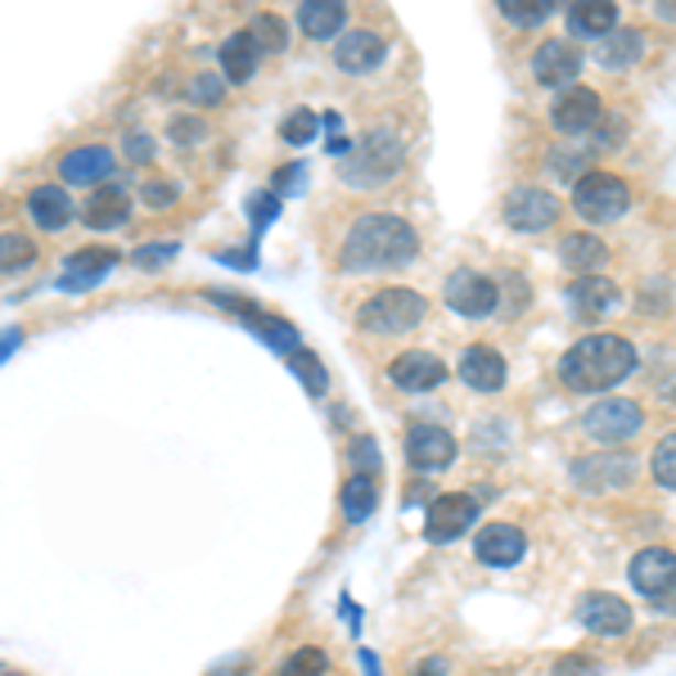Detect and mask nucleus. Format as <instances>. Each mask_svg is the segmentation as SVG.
Here are the masks:
<instances>
[{
  "instance_id": "obj_52",
  "label": "nucleus",
  "mask_w": 676,
  "mask_h": 676,
  "mask_svg": "<svg viewBox=\"0 0 676 676\" xmlns=\"http://www.w3.org/2000/svg\"><path fill=\"white\" fill-rule=\"evenodd\" d=\"M338 609H344V613H348V626H352V632H361V609H357V604H352L348 596H344V600H338Z\"/></svg>"
},
{
  "instance_id": "obj_10",
  "label": "nucleus",
  "mask_w": 676,
  "mask_h": 676,
  "mask_svg": "<svg viewBox=\"0 0 676 676\" xmlns=\"http://www.w3.org/2000/svg\"><path fill=\"white\" fill-rule=\"evenodd\" d=\"M559 221V199L546 185H514L505 195V226H514L519 235H542Z\"/></svg>"
},
{
  "instance_id": "obj_46",
  "label": "nucleus",
  "mask_w": 676,
  "mask_h": 676,
  "mask_svg": "<svg viewBox=\"0 0 676 676\" xmlns=\"http://www.w3.org/2000/svg\"><path fill=\"white\" fill-rule=\"evenodd\" d=\"M600 672H604V667H600V663H587L582 654H564V658L555 663L550 676H600Z\"/></svg>"
},
{
  "instance_id": "obj_38",
  "label": "nucleus",
  "mask_w": 676,
  "mask_h": 676,
  "mask_svg": "<svg viewBox=\"0 0 676 676\" xmlns=\"http://www.w3.org/2000/svg\"><path fill=\"white\" fill-rule=\"evenodd\" d=\"M316 131H320V118L312 113V109H294L284 122H280V135L294 144V150H303V144H312L316 140Z\"/></svg>"
},
{
  "instance_id": "obj_26",
  "label": "nucleus",
  "mask_w": 676,
  "mask_h": 676,
  "mask_svg": "<svg viewBox=\"0 0 676 676\" xmlns=\"http://www.w3.org/2000/svg\"><path fill=\"white\" fill-rule=\"evenodd\" d=\"M618 298H622L618 284L604 280V275H577L573 288H568V303L582 312V316H604V312L618 307Z\"/></svg>"
},
{
  "instance_id": "obj_35",
  "label": "nucleus",
  "mask_w": 676,
  "mask_h": 676,
  "mask_svg": "<svg viewBox=\"0 0 676 676\" xmlns=\"http://www.w3.org/2000/svg\"><path fill=\"white\" fill-rule=\"evenodd\" d=\"M501 14L519 28H542L555 14V6L550 0H501Z\"/></svg>"
},
{
  "instance_id": "obj_50",
  "label": "nucleus",
  "mask_w": 676,
  "mask_h": 676,
  "mask_svg": "<svg viewBox=\"0 0 676 676\" xmlns=\"http://www.w3.org/2000/svg\"><path fill=\"white\" fill-rule=\"evenodd\" d=\"M19 344H23V334H19V329H6V334H0V366H6V361L19 352Z\"/></svg>"
},
{
  "instance_id": "obj_11",
  "label": "nucleus",
  "mask_w": 676,
  "mask_h": 676,
  "mask_svg": "<svg viewBox=\"0 0 676 676\" xmlns=\"http://www.w3.org/2000/svg\"><path fill=\"white\" fill-rule=\"evenodd\" d=\"M473 523H478V501L469 492H443V497H433V505H428L424 537H428V546H447V542L465 537Z\"/></svg>"
},
{
  "instance_id": "obj_22",
  "label": "nucleus",
  "mask_w": 676,
  "mask_h": 676,
  "mask_svg": "<svg viewBox=\"0 0 676 676\" xmlns=\"http://www.w3.org/2000/svg\"><path fill=\"white\" fill-rule=\"evenodd\" d=\"M113 172V150L109 144H81V150H68L59 159V176L68 185H95Z\"/></svg>"
},
{
  "instance_id": "obj_53",
  "label": "nucleus",
  "mask_w": 676,
  "mask_h": 676,
  "mask_svg": "<svg viewBox=\"0 0 676 676\" xmlns=\"http://www.w3.org/2000/svg\"><path fill=\"white\" fill-rule=\"evenodd\" d=\"M443 672H447V667H443V663H438V658H428V663H424V667H419V676H443Z\"/></svg>"
},
{
  "instance_id": "obj_36",
  "label": "nucleus",
  "mask_w": 676,
  "mask_h": 676,
  "mask_svg": "<svg viewBox=\"0 0 676 676\" xmlns=\"http://www.w3.org/2000/svg\"><path fill=\"white\" fill-rule=\"evenodd\" d=\"M325 667H329V654L320 645H303V650L288 654V663L275 676H325Z\"/></svg>"
},
{
  "instance_id": "obj_2",
  "label": "nucleus",
  "mask_w": 676,
  "mask_h": 676,
  "mask_svg": "<svg viewBox=\"0 0 676 676\" xmlns=\"http://www.w3.org/2000/svg\"><path fill=\"white\" fill-rule=\"evenodd\" d=\"M641 366L622 334H587L559 357V383L568 393H609Z\"/></svg>"
},
{
  "instance_id": "obj_31",
  "label": "nucleus",
  "mask_w": 676,
  "mask_h": 676,
  "mask_svg": "<svg viewBox=\"0 0 676 676\" xmlns=\"http://www.w3.org/2000/svg\"><path fill=\"white\" fill-rule=\"evenodd\" d=\"M645 55V32L641 28H613L604 41H600V64L604 68H626Z\"/></svg>"
},
{
  "instance_id": "obj_8",
  "label": "nucleus",
  "mask_w": 676,
  "mask_h": 676,
  "mask_svg": "<svg viewBox=\"0 0 676 676\" xmlns=\"http://www.w3.org/2000/svg\"><path fill=\"white\" fill-rule=\"evenodd\" d=\"M443 303H447L456 316L478 320V316H492V312H497L501 288H497V280H488L482 271L460 266V271H451L447 284H443Z\"/></svg>"
},
{
  "instance_id": "obj_4",
  "label": "nucleus",
  "mask_w": 676,
  "mask_h": 676,
  "mask_svg": "<svg viewBox=\"0 0 676 676\" xmlns=\"http://www.w3.org/2000/svg\"><path fill=\"white\" fill-rule=\"evenodd\" d=\"M573 208L591 226H613L626 208H632V185L613 172H587L573 185Z\"/></svg>"
},
{
  "instance_id": "obj_41",
  "label": "nucleus",
  "mask_w": 676,
  "mask_h": 676,
  "mask_svg": "<svg viewBox=\"0 0 676 676\" xmlns=\"http://www.w3.org/2000/svg\"><path fill=\"white\" fill-rule=\"evenodd\" d=\"M249 217H253V249H258V235L280 217V195H271V189L253 195V199H249Z\"/></svg>"
},
{
  "instance_id": "obj_37",
  "label": "nucleus",
  "mask_w": 676,
  "mask_h": 676,
  "mask_svg": "<svg viewBox=\"0 0 676 676\" xmlns=\"http://www.w3.org/2000/svg\"><path fill=\"white\" fill-rule=\"evenodd\" d=\"M650 473H654L658 488L676 492V433H667V438L654 447V456H650Z\"/></svg>"
},
{
  "instance_id": "obj_28",
  "label": "nucleus",
  "mask_w": 676,
  "mask_h": 676,
  "mask_svg": "<svg viewBox=\"0 0 676 676\" xmlns=\"http://www.w3.org/2000/svg\"><path fill=\"white\" fill-rule=\"evenodd\" d=\"M568 28H573L577 36L604 41V36L618 28V6H613V0H577V6L568 10Z\"/></svg>"
},
{
  "instance_id": "obj_1",
  "label": "nucleus",
  "mask_w": 676,
  "mask_h": 676,
  "mask_svg": "<svg viewBox=\"0 0 676 676\" xmlns=\"http://www.w3.org/2000/svg\"><path fill=\"white\" fill-rule=\"evenodd\" d=\"M415 258H419V235L397 212H366V217H357L352 230L344 235V249H338L344 271H357V275L397 271V266H411Z\"/></svg>"
},
{
  "instance_id": "obj_23",
  "label": "nucleus",
  "mask_w": 676,
  "mask_h": 676,
  "mask_svg": "<svg viewBox=\"0 0 676 676\" xmlns=\"http://www.w3.org/2000/svg\"><path fill=\"white\" fill-rule=\"evenodd\" d=\"M28 217L41 230H64L73 221V195L64 185H36L28 195Z\"/></svg>"
},
{
  "instance_id": "obj_44",
  "label": "nucleus",
  "mask_w": 676,
  "mask_h": 676,
  "mask_svg": "<svg viewBox=\"0 0 676 676\" xmlns=\"http://www.w3.org/2000/svg\"><path fill=\"white\" fill-rule=\"evenodd\" d=\"M127 159L131 163H154V135L150 131H127Z\"/></svg>"
},
{
  "instance_id": "obj_33",
  "label": "nucleus",
  "mask_w": 676,
  "mask_h": 676,
  "mask_svg": "<svg viewBox=\"0 0 676 676\" xmlns=\"http://www.w3.org/2000/svg\"><path fill=\"white\" fill-rule=\"evenodd\" d=\"M244 32H249V41L258 45V55H262V51H284V45H288V23H284L280 14H253V23H249Z\"/></svg>"
},
{
  "instance_id": "obj_9",
  "label": "nucleus",
  "mask_w": 676,
  "mask_h": 676,
  "mask_svg": "<svg viewBox=\"0 0 676 676\" xmlns=\"http://www.w3.org/2000/svg\"><path fill=\"white\" fill-rule=\"evenodd\" d=\"M636 456L626 451H600V456H582L573 465V488L582 492H622L636 482Z\"/></svg>"
},
{
  "instance_id": "obj_47",
  "label": "nucleus",
  "mask_w": 676,
  "mask_h": 676,
  "mask_svg": "<svg viewBox=\"0 0 676 676\" xmlns=\"http://www.w3.org/2000/svg\"><path fill=\"white\" fill-rule=\"evenodd\" d=\"M204 131H208V127H204L199 118H176V122H172V140L181 144V150H185V144H195V140H204Z\"/></svg>"
},
{
  "instance_id": "obj_29",
  "label": "nucleus",
  "mask_w": 676,
  "mask_h": 676,
  "mask_svg": "<svg viewBox=\"0 0 676 676\" xmlns=\"http://www.w3.org/2000/svg\"><path fill=\"white\" fill-rule=\"evenodd\" d=\"M131 221V204H127V189L109 185V189H95L90 204H86V226L95 230H118Z\"/></svg>"
},
{
  "instance_id": "obj_7",
  "label": "nucleus",
  "mask_w": 676,
  "mask_h": 676,
  "mask_svg": "<svg viewBox=\"0 0 676 676\" xmlns=\"http://www.w3.org/2000/svg\"><path fill=\"white\" fill-rule=\"evenodd\" d=\"M217 307H226V312H235L239 320H244L266 348H275V352H298L303 344H298V329H294V320H284V316H271V312H262V307H253V303H244V298H235L230 288H212L208 294Z\"/></svg>"
},
{
  "instance_id": "obj_15",
  "label": "nucleus",
  "mask_w": 676,
  "mask_h": 676,
  "mask_svg": "<svg viewBox=\"0 0 676 676\" xmlns=\"http://www.w3.org/2000/svg\"><path fill=\"white\" fill-rule=\"evenodd\" d=\"M473 555L488 568H514L527 555V533L514 523H482L473 533Z\"/></svg>"
},
{
  "instance_id": "obj_18",
  "label": "nucleus",
  "mask_w": 676,
  "mask_h": 676,
  "mask_svg": "<svg viewBox=\"0 0 676 676\" xmlns=\"http://www.w3.org/2000/svg\"><path fill=\"white\" fill-rule=\"evenodd\" d=\"M577 73H582V51H577L573 41L564 36H550L537 45V55H533V77L542 86H573Z\"/></svg>"
},
{
  "instance_id": "obj_5",
  "label": "nucleus",
  "mask_w": 676,
  "mask_h": 676,
  "mask_svg": "<svg viewBox=\"0 0 676 676\" xmlns=\"http://www.w3.org/2000/svg\"><path fill=\"white\" fill-rule=\"evenodd\" d=\"M402 167V140L393 135V131H370L366 140H361V154L357 159H344V181H352V185H361V189H374V185H383L393 172Z\"/></svg>"
},
{
  "instance_id": "obj_32",
  "label": "nucleus",
  "mask_w": 676,
  "mask_h": 676,
  "mask_svg": "<svg viewBox=\"0 0 676 676\" xmlns=\"http://www.w3.org/2000/svg\"><path fill=\"white\" fill-rule=\"evenodd\" d=\"M288 370H294V374L303 379V389H307L312 397H325V389H329V374H325V366H320V357H316L312 348L288 352Z\"/></svg>"
},
{
  "instance_id": "obj_13",
  "label": "nucleus",
  "mask_w": 676,
  "mask_h": 676,
  "mask_svg": "<svg viewBox=\"0 0 676 676\" xmlns=\"http://www.w3.org/2000/svg\"><path fill=\"white\" fill-rule=\"evenodd\" d=\"M406 460L419 473H443L456 460V438L443 424H411L406 428Z\"/></svg>"
},
{
  "instance_id": "obj_39",
  "label": "nucleus",
  "mask_w": 676,
  "mask_h": 676,
  "mask_svg": "<svg viewBox=\"0 0 676 676\" xmlns=\"http://www.w3.org/2000/svg\"><path fill=\"white\" fill-rule=\"evenodd\" d=\"M36 258V244L28 235H0V271H23Z\"/></svg>"
},
{
  "instance_id": "obj_12",
  "label": "nucleus",
  "mask_w": 676,
  "mask_h": 676,
  "mask_svg": "<svg viewBox=\"0 0 676 676\" xmlns=\"http://www.w3.org/2000/svg\"><path fill=\"white\" fill-rule=\"evenodd\" d=\"M577 622H582L591 636L613 641V636L632 632L636 618H632V604H626L622 596H613V591H587L582 600H577Z\"/></svg>"
},
{
  "instance_id": "obj_49",
  "label": "nucleus",
  "mask_w": 676,
  "mask_h": 676,
  "mask_svg": "<svg viewBox=\"0 0 676 676\" xmlns=\"http://www.w3.org/2000/svg\"><path fill=\"white\" fill-rule=\"evenodd\" d=\"M221 262L226 266H239V271H253L258 266V249H226Z\"/></svg>"
},
{
  "instance_id": "obj_48",
  "label": "nucleus",
  "mask_w": 676,
  "mask_h": 676,
  "mask_svg": "<svg viewBox=\"0 0 676 676\" xmlns=\"http://www.w3.org/2000/svg\"><path fill=\"white\" fill-rule=\"evenodd\" d=\"M307 176V167L303 163H294V167H284V172H275V195H298V181Z\"/></svg>"
},
{
  "instance_id": "obj_30",
  "label": "nucleus",
  "mask_w": 676,
  "mask_h": 676,
  "mask_svg": "<svg viewBox=\"0 0 676 676\" xmlns=\"http://www.w3.org/2000/svg\"><path fill=\"white\" fill-rule=\"evenodd\" d=\"M338 505H344L348 523H366L379 510V478L374 473H352L344 482V492H338Z\"/></svg>"
},
{
  "instance_id": "obj_34",
  "label": "nucleus",
  "mask_w": 676,
  "mask_h": 676,
  "mask_svg": "<svg viewBox=\"0 0 676 676\" xmlns=\"http://www.w3.org/2000/svg\"><path fill=\"white\" fill-rule=\"evenodd\" d=\"M596 150H577V144H559V150H550V172L568 185H577L587 176V163H591Z\"/></svg>"
},
{
  "instance_id": "obj_43",
  "label": "nucleus",
  "mask_w": 676,
  "mask_h": 676,
  "mask_svg": "<svg viewBox=\"0 0 676 676\" xmlns=\"http://www.w3.org/2000/svg\"><path fill=\"white\" fill-rule=\"evenodd\" d=\"M221 95H226V86H221L212 73H199L195 81L185 86V100H189V105H221Z\"/></svg>"
},
{
  "instance_id": "obj_6",
  "label": "nucleus",
  "mask_w": 676,
  "mask_h": 676,
  "mask_svg": "<svg viewBox=\"0 0 676 676\" xmlns=\"http://www.w3.org/2000/svg\"><path fill=\"white\" fill-rule=\"evenodd\" d=\"M582 428H587V438L613 451V447H626L645 428V411L632 397H604L582 415Z\"/></svg>"
},
{
  "instance_id": "obj_19",
  "label": "nucleus",
  "mask_w": 676,
  "mask_h": 676,
  "mask_svg": "<svg viewBox=\"0 0 676 676\" xmlns=\"http://www.w3.org/2000/svg\"><path fill=\"white\" fill-rule=\"evenodd\" d=\"M389 379L397 383L402 393H428V389H438V383L447 379V366L433 357V352H419V348H411V352H402V357H393V366H389Z\"/></svg>"
},
{
  "instance_id": "obj_45",
  "label": "nucleus",
  "mask_w": 676,
  "mask_h": 676,
  "mask_svg": "<svg viewBox=\"0 0 676 676\" xmlns=\"http://www.w3.org/2000/svg\"><path fill=\"white\" fill-rule=\"evenodd\" d=\"M352 465L361 469V473H379V447H374V438H366V433H361V438L352 443Z\"/></svg>"
},
{
  "instance_id": "obj_21",
  "label": "nucleus",
  "mask_w": 676,
  "mask_h": 676,
  "mask_svg": "<svg viewBox=\"0 0 676 676\" xmlns=\"http://www.w3.org/2000/svg\"><path fill=\"white\" fill-rule=\"evenodd\" d=\"M505 357L497 352V348H488V344H473V348H465L460 352V379L469 383L473 393H497V389H505Z\"/></svg>"
},
{
  "instance_id": "obj_42",
  "label": "nucleus",
  "mask_w": 676,
  "mask_h": 676,
  "mask_svg": "<svg viewBox=\"0 0 676 676\" xmlns=\"http://www.w3.org/2000/svg\"><path fill=\"white\" fill-rule=\"evenodd\" d=\"M140 199L150 204V208H172V204L181 199V185L167 181V176H154V181H144V185H140Z\"/></svg>"
},
{
  "instance_id": "obj_3",
  "label": "nucleus",
  "mask_w": 676,
  "mask_h": 676,
  "mask_svg": "<svg viewBox=\"0 0 676 676\" xmlns=\"http://www.w3.org/2000/svg\"><path fill=\"white\" fill-rule=\"evenodd\" d=\"M428 303L424 294L406 284H393V288H379V294L357 312V329L366 334H411L419 320H424Z\"/></svg>"
},
{
  "instance_id": "obj_27",
  "label": "nucleus",
  "mask_w": 676,
  "mask_h": 676,
  "mask_svg": "<svg viewBox=\"0 0 676 676\" xmlns=\"http://www.w3.org/2000/svg\"><path fill=\"white\" fill-rule=\"evenodd\" d=\"M217 59H221V77L239 86V81H253L262 55H258V45L249 41V32H230V36L221 41V55H217Z\"/></svg>"
},
{
  "instance_id": "obj_14",
  "label": "nucleus",
  "mask_w": 676,
  "mask_h": 676,
  "mask_svg": "<svg viewBox=\"0 0 676 676\" xmlns=\"http://www.w3.org/2000/svg\"><path fill=\"white\" fill-rule=\"evenodd\" d=\"M600 118H604V105L591 86H568L550 105V127L559 135H587V131L600 127Z\"/></svg>"
},
{
  "instance_id": "obj_17",
  "label": "nucleus",
  "mask_w": 676,
  "mask_h": 676,
  "mask_svg": "<svg viewBox=\"0 0 676 676\" xmlns=\"http://www.w3.org/2000/svg\"><path fill=\"white\" fill-rule=\"evenodd\" d=\"M626 577H632V587H636L645 600H658V596L676 582V550H663V546L636 550L632 564H626Z\"/></svg>"
},
{
  "instance_id": "obj_51",
  "label": "nucleus",
  "mask_w": 676,
  "mask_h": 676,
  "mask_svg": "<svg viewBox=\"0 0 676 676\" xmlns=\"http://www.w3.org/2000/svg\"><path fill=\"white\" fill-rule=\"evenodd\" d=\"M650 604H654L658 613H667V618H676V582H672V587H667V591H663L658 600H650Z\"/></svg>"
},
{
  "instance_id": "obj_40",
  "label": "nucleus",
  "mask_w": 676,
  "mask_h": 676,
  "mask_svg": "<svg viewBox=\"0 0 676 676\" xmlns=\"http://www.w3.org/2000/svg\"><path fill=\"white\" fill-rule=\"evenodd\" d=\"M176 253H181L176 239H163V244H140V249L131 253V262H135L140 271H159V266H167Z\"/></svg>"
},
{
  "instance_id": "obj_54",
  "label": "nucleus",
  "mask_w": 676,
  "mask_h": 676,
  "mask_svg": "<svg viewBox=\"0 0 676 676\" xmlns=\"http://www.w3.org/2000/svg\"><path fill=\"white\" fill-rule=\"evenodd\" d=\"M0 676H19V672H6V667H0Z\"/></svg>"
},
{
  "instance_id": "obj_25",
  "label": "nucleus",
  "mask_w": 676,
  "mask_h": 676,
  "mask_svg": "<svg viewBox=\"0 0 676 676\" xmlns=\"http://www.w3.org/2000/svg\"><path fill=\"white\" fill-rule=\"evenodd\" d=\"M559 262L577 275H596L609 262V249H604V239H596L587 230H573V235L559 239Z\"/></svg>"
},
{
  "instance_id": "obj_24",
  "label": "nucleus",
  "mask_w": 676,
  "mask_h": 676,
  "mask_svg": "<svg viewBox=\"0 0 676 676\" xmlns=\"http://www.w3.org/2000/svg\"><path fill=\"white\" fill-rule=\"evenodd\" d=\"M344 23H348V6H344V0H303V6H298V28L312 41L344 36Z\"/></svg>"
},
{
  "instance_id": "obj_20",
  "label": "nucleus",
  "mask_w": 676,
  "mask_h": 676,
  "mask_svg": "<svg viewBox=\"0 0 676 676\" xmlns=\"http://www.w3.org/2000/svg\"><path fill=\"white\" fill-rule=\"evenodd\" d=\"M118 258H122V253H113V249H77V253L64 258V275H59L55 284L64 288V294H81V288L100 284V280L118 266Z\"/></svg>"
},
{
  "instance_id": "obj_16",
  "label": "nucleus",
  "mask_w": 676,
  "mask_h": 676,
  "mask_svg": "<svg viewBox=\"0 0 676 676\" xmlns=\"http://www.w3.org/2000/svg\"><path fill=\"white\" fill-rule=\"evenodd\" d=\"M383 55H389V41H383L374 28H352V32H344L334 41V64L344 73H352V77L374 73L383 64Z\"/></svg>"
}]
</instances>
